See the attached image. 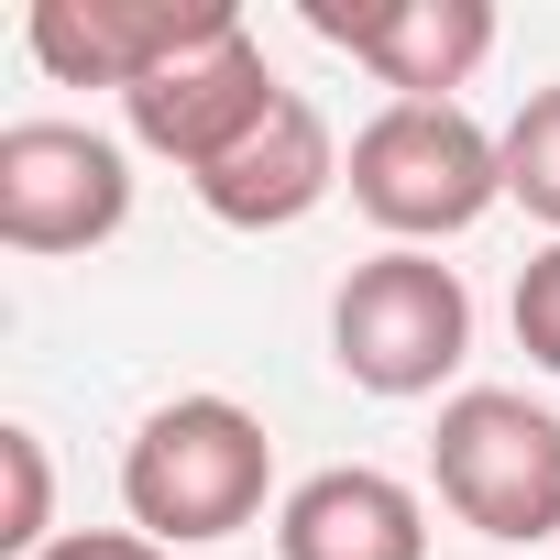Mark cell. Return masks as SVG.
I'll list each match as a JSON object with an SVG mask.
<instances>
[{
  "label": "cell",
  "instance_id": "cell-1",
  "mask_svg": "<svg viewBox=\"0 0 560 560\" xmlns=\"http://www.w3.org/2000/svg\"><path fill=\"white\" fill-rule=\"evenodd\" d=\"M275 494V440L242 396H165L121 451V505L154 549L242 538Z\"/></svg>",
  "mask_w": 560,
  "mask_h": 560
},
{
  "label": "cell",
  "instance_id": "cell-2",
  "mask_svg": "<svg viewBox=\"0 0 560 560\" xmlns=\"http://www.w3.org/2000/svg\"><path fill=\"white\" fill-rule=\"evenodd\" d=\"M341 187H352V209H363L396 253H429V242L472 231V220L505 198V132H483L462 100H385V110L352 132Z\"/></svg>",
  "mask_w": 560,
  "mask_h": 560
},
{
  "label": "cell",
  "instance_id": "cell-3",
  "mask_svg": "<svg viewBox=\"0 0 560 560\" xmlns=\"http://www.w3.org/2000/svg\"><path fill=\"white\" fill-rule=\"evenodd\" d=\"M462 352H472V287L440 253H396L385 242L374 264L341 275V298H330V363L363 396H385V407L440 396L462 374Z\"/></svg>",
  "mask_w": 560,
  "mask_h": 560
},
{
  "label": "cell",
  "instance_id": "cell-4",
  "mask_svg": "<svg viewBox=\"0 0 560 560\" xmlns=\"http://www.w3.org/2000/svg\"><path fill=\"white\" fill-rule=\"evenodd\" d=\"M429 483L462 527L538 549L560 538V418L527 407L516 385H462L429 429Z\"/></svg>",
  "mask_w": 560,
  "mask_h": 560
},
{
  "label": "cell",
  "instance_id": "cell-5",
  "mask_svg": "<svg viewBox=\"0 0 560 560\" xmlns=\"http://www.w3.org/2000/svg\"><path fill=\"white\" fill-rule=\"evenodd\" d=\"M132 220V154L89 121H12L0 132V242L12 253H89Z\"/></svg>",
  "mask_w": 560,
  "mask_h": 560
},
{
  "label": "cell",
  "instance_id": "cell-6",
  "mask_svg": "<svg viewBox=\"0 0 560 560\" xmlns=\"http://www.w3.org/2000/svg\"><path fill=\"white\" fill-rule=\"evenodd\" d=\"M275 100H287V89H275V67H264L253 23L231 12L209 45H187L176 67H154V78L121 100V121H132V143H143V154H165V165L198 187V176H209V165H220V154L275 110Z\"/></svg>",
  "mask_w": 560,
  "mask_h": 560
},
{
  "label": "cell",
  "instance_id": "cell-7",
  "mask_svg": "<svg viewBox=\"0 0 560 560\" xmlns=\"http://www.w3.org/2000/svg\"><path fill=\"white\" fill-rule=\"evenodd\" d=\"M231 23V0H34V67L56 89H143L154 67H176L187 45H209Z\"/></svg>",
  "mask_w": 560,
  "mask_h": 560
},
{
  "label": "cell",
  "instance_id": "cell-8",
  "mask_svg": "<svg viewBox=\"0 0 560 560\" xmlns=\"http://www.w3.org/2000/svg\"><path fill=\"white\" fill-rule=\"evenodd\" d=\"M308 34L341 45L352 67H374L396 100H451L494 56L483 0H308Z\"/></svg>",
  "mask_w": 560,
  "mask_h": 560
},
{
  "label": "cell",
  "instance_id": "cell-9",
  "mask_svg": "<svg viewBox=\"0 0 560 560\" xmlns=\"http://www.w3.org/2000/svg\"><path fill=\"white\" fill-rule=\"evenodd\" d=\"M341 165H352V154L330 143L319 100L287 89V100H275V110H264V121L198 176V209H209L220 231H298V220L341 187Z\"/></svg>",
  "mask_w": 560,
  "mask_h": 560
},
{
  "label": "cell",
  "instance_id": "cell-10",
  "mask_svg": "<svg viewBox=\"0 0 560 560\" xmlns=\"http://www.w3.org/2000/svg\"><path fill=\"white\" fill-rule=\"evenodd\" d=\"M275 560H429V505L374 462H330L275 505Z\"/></svg>",
  "mask_w": 560,
  "mask_h": 560
},
{
  "label": "cell",
  "instance_id": "cell-11",
  "mask_svg": "<svg viewBox=\"0 0 560 560\" xmlns=\"http://www.w3.org/2000/svg\"><path fill=\"white\" fill-rule=\"evenodd\" d=\"M505 198L560 231V89H527V110L505 121Z\"/></svg>",
  "mask_w": 560,
  "mask_h": 560
},
{
  "label": "cell",
  "instance_id": "cell-12",
  "mask_svg": "<svg viewBox=\"0 0 560 560\" xmlns=\"http://www.w3.org/2000/svg\"><path fill=\"white\" fill-rule=\"evenodd\" d=\"M0 472H12L0 549H12V560H45V549H56V472H45V429H0Z\"/></svg>",
  "mask_w": 560,
  "mask_h": 560
},
{
  "label": "cell",
  "instance_id": "cell-13",
  "mask_svg": "<svg viewBox=\"0 0 560 560\" xmlns=\"http://www.w3.org/2000/svg\"><path fill=\"white\" fill-rule=\"evenodd\" d=\"M516 352L538 374H560V242L516 264Z\"/></svg>",
  "mask_w": 560,
  "mask_h": 560
},
{
  "label": "cell",
  "instance_id": "cell-14",
  "mask_svg": "<svg viewBox=\"0 0 560 560\" xmlns=\"http://www.w3.org/2000/svg\"><path fill=\"white\" fill-rule=\"evenodd\" d=\"M45 560H176V549H154L143 527H78V538H56Z\"/></svg>",
  "mask_w": 560,
  "mask_h": 560
}]
</instances>
